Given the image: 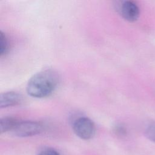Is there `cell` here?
I'll use <instances>...</instances> for the list:
<instances>
[{
    "label": "cell",
    "instance_id": "obj_1",
    "mask_svg": "<svg viewBox=\"0 0 155 155\" xmlns=\"http://www.w3.org/2000/svg\"><path fill=\"white\" fill-rule=\"evenodd\" d=\"M59 82L58 74L53 70H44L36 73L28 80L26 91L35 98H44L51 95Z\"/></svg>",
    "mask_w": 155,
    "mask_h": 155
},
{
    "label": "cell",
    "instance_id": "obj_2",
    "mask_svg": "<svg viewBox=\"0 0 155 155\" xmlns=\"http://www.w3.org/2000/svg\"><path fill=\"white\" fill-rule=\"evenodd\" d=\"M72 128L76 135L84 140L91 139L96 132L94 123L90 118L85 116H81L74 119Z\"/></svg>",
    "mask_w": 155,
    "mask_h": 155
},
{
    "label": "cell",
    "instance_id": "obj_3",
    "mask_svg": "<svg viewBox=\"0 0 155 155\" xmlns=\"http://www.w3.org/2000/svg\"><path fill=\"white\" fill-rule=\"evenodd\" d=\"M43 125L40 122L33 120H19L12 131L16 136L26 137L40 134L43 131Z\"/></svg>",
    "mask_w": 155,
    "mask_h": 155
},
{
    "label": "cell",
    "instance_id": "obj_4",
    "mask_svg": "<svg viewBox=\"0 0 155 155\" xmlns=\"http://www.w3.org/2000/svg\"><path fill=\"white\" fill-rule=\"evenodd\" d=\"M122 17L129 22L136 21L139 16L140 10L137 4L132 1H125L121 4L120 8Z\"/></svg>",
    "mask_w": 155,
    "mask_h": 155
},
{
    "label": "cell",
    "instance_id": "obj_5",
    "mask_svg": "<svg viewBox=\"0 0 155 155\" xmlns=\"http://www.w3.org/2000/svg\"><path fill=\"white\" fill-rule=\"evenodd\" d=\"M22 96L16 91H7L0 96V108H7L16 106L22 102Z\"/></svg>",
    "mask_w": 155,
    "mask_h": 155
},
{
    "label": "cell",
    "instance_id": "obj_6",
    "mask_svg": "<svg viewBox=\"0 0 155 155\" xmlns=\"http://www.w3.org/2000/svg\"><path fill=\"white\" fill-rule=\"evenodd\" d=\"M19 122L17 118L12 116H5L0 120V132L1 133L12 131Z\"/></svg>",
    "mask_w": 155,
    "mask_h": 155
},
{
    "label": "cell",
    "instance_id": "obj_7",
    "mask_svg": "<svg viewBox=\"0 0 155 155\" xmlns=\"http://www.w3.org/2000/svg\"><path fill=\"white\" fill-rule=\"evenodd\" d=\"M9 42L8 38L5 33L2 31L0 32V54L1 56L5 55L8 51Z\"/></svg>",
    "mask_w": 155,
    "mask_h": 155
},
{
    "label": "cell",
    "instance_id": "obj_8",
    "mask_svg": "<svg viewBox=\"0 0 155 155\" xmlns=\"http://www.w3.org/2000/svg\"><path fill=\"white\" fill-rule=\"evenodd\" d=\"M145 134L149 140L155 142V123L150 124L147 127Z\"/></svg>",
    "mask_w": 155,
    "mask_h": 155
},
{
    "label": "cell",
    "instance_id": "obj_9",
    "mask_svg": "<svg viewBox=\"0 0 155 155\" xmlns=\"http://www.w3.org/2000/svg\"><path fill=\"white\" fill-rule=\"evenodd\" d=\"M38 155H60V154L53 148H45L41 150Z\"/></svg>",
    "mask_w": 155,
    "mask_h": 155
},
{
    "label": "cell",
    "instance_id": "obj_10",
    "mask_svg": "<svg viewBox=\"0 0 155 155\" xmlns=\"http://www.w3.org/2000/svg\"><path fill=\"white\" fill-rule=\"evenodd\" d=\"M114 133L118 136H125L127 134V130L124 126L121 124L116 125L114 128Z\"/></svg>",
    "mask_w": 155,
    "mask_h": 155
}]
</instances>
